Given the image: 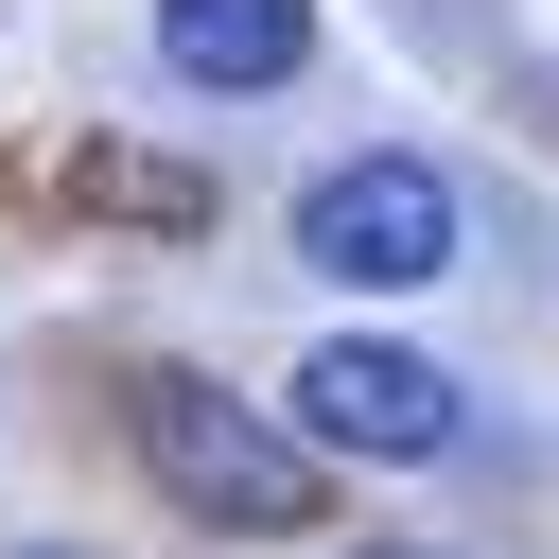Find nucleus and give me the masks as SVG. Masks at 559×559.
I'll return each instance as SVG.
<instances>
[{
	"label": "nucleus",
	"mask_w": 559,
	"mask_h": 559,
	"mask_svg": "<svg viewBox=\"0 0 559 559\" xmlns=\"http://www.w3.org/2000/svg\"><path fill=\"white\" fill-rule=\"evenodd\" d=\"M122 437H140V472H157L192 524H227V542H297L314 489H332V454H314L297 419H245L210 367H140V384H122Z\"/></svg>",
	"instance_id": "1"
},
{
	"label": "nucleus",
	"mask_w": 559,
	"mask_h": 559,
	"mask_svg": "<svg viewBox=\"0 0 559 559\" xmlns=\"http://www.w3.org/2000/svg\"><path fill=\"white\" fill-rule=\"evenodd\" d=\"M280 419H297L314 454H367V472H437V454L472 437L454 367H437V349H402V332H332V349H297Z\"/></svg>",
	"instance_id": "2"
},
{
	"label": "nucleus",
	"mask_w": 559,
	"mask_h": 559,
	"mask_svg": "<svg viewBox=\"0 0 559 559\" xmlns=\"http://www.w3.org/2000/svg\"><path fill=\"white\" fill-rule=\"evenodd\" d=\"M297 262L314 280H349V297H419V280H454V175L437 157H332L314 192H297Z\"/></svg>",
	"instance_id": "3"
},
{
	"label": "nucleus",
	"mask_w": 559,
	"mask_h": 559,
	"mask_svg": "<svg viewBox=\"0 0 559 559\" xmlns=\"http://www.w3.org/2000/svg\"><path fill=\"white\" fill-rule=\"evenodd\" d=\"M297 52H314V0H157V70L210 87V105L297 87Z\"/></svg>",
	"instance_id": "4"
},
{
	"label": "nucleus",
	"mask_w": 559,
	"mask_h": 559,
	"mask_svg": "<svg viewBox=\"0 0 559 559\" xmlns=\"http://www.w3.org/2000/svg\"><path fill=\"white\" fill-rule=\"evenodd\" d=\"M70 210H122V227H210V175L140 157V140H87L70 157Z\"/></svg>",
	"instance_id": "5"
},
{
	"label": "nucleus",
	"mask_w": 559,
	"mask_h": 559,
	"mask_svg": "<svg viewBox=\"0 0 559 559\" xmlns=\"http://www.w3.org/2000/svg\"><path fill=\"white\" fill-rule=\"evenodd\" d=\"M17 559H87V542H17Z\"/></svg>",
	"instance_id": "6"
},
{
	"label": "nucleus",
	"mask_w": 559,
	"mask_h": 559,
	"mask_svg": "<svg viewBox=\"0 0 559 559\" xmlns=\"http://www.w3.org/2000/svg\"><path fill=\"white\" fill-rule=\"evenodd\" d=\"M367 559H419V542H367Z\"/></svg>",
	"instance_id": "7"
}]
</instances>
